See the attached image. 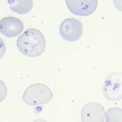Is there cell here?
<instances>
[{
    "instance_id": "cell-1",
    "label": "cell",
    "mask_w": 122,
    "mask_h": 122,
    "mask_svg": "<svg viewBox=\"0 0 122 122\" xmlns=\"http://www.w3.org/2000/svg\"><path fill=\"white\" fill-rule=\"evenodd\" d=\"M16 45L19 51L24 56L37 57L45 51L46 40L43 34L38 30L28 29L18 38Z\"/></svg>"
},
{
    "instance_id": "cell-2",
    "label": "cell",
    "mask_w": 122,
    "mask_h": 122,
    "mask_svg": "<svg viewBox=\"0 0 122 122\" xmlns=\"http://www.w3.org/2000/svg\"><path fill=\"white\" fill-rule=\"evenodd\" d=\"M53 97L50 89L44 84H34L25 90L23 96V100L29 105L38 106L47 104Z\"/></svg>"
},
{
    "instance_id": "cell-3",
    "label": "cell",
    "mask_w": 122,
    "mask_h": 122,
    "mask_svg": "<svg viewBox=\"0 0 122 122\" xmlns=\"http://www.w3.org/2000/svg\"><path fill=\"white\" fill-rule=\"evenodd\" d=\"M103 92L107 100L118 101L122 99V72L110 74L105 81Z\"/></svg>"
},
{
    "instance_id": "cell-4",
    "label": "cell",
    "mask_w": 122,
    "mask_h": 122,
    "mask_svg": "<svg viewBox=\"0 0 122 122\" xmlns=\"http://www.w3.org/2000/svg\"><path fill=\"white\" fill-rule=\"evenodd\" d=\"M62 37L66 41H75L79 40L83 33L81 23L75 18H69L63 21L59 28Z\"/></svg>"
},
{
    "instance_id": "cell-5",
    "label": "cell",
    "mask_w": 122,
    "mask_h": 122,
    "mask_svg": "<svg viewBox=\"0 0 122 122\" xmlns=\"http://www.w3.org/2000/svg\"><path fill=\"white\" fill-rule=\"evenodd\" d=\"M66 3L68 9L72 13L76 15L87 16L95 11L98 0H66Z\"/></svg>"
},
{
    "instance_id": "cell-6",
    "label": "cell",
    "mask_w": 122,
    "mask_h": 122,
    "mask_svg": "<svg viewBox=\"0 0 122 122\" xmlns=\"http://www.w3.org/2000/svg\"><path fill=\"white\" fill-rule=\"evenodd\" d=\"M23 30L22 21L16 17L7 16L0 20V32L6 37H16L21 34Z\"/></svg>"
},
{
    "instance_id": "cell-7",
    "label": "cell",
    "mask_w": 122,
    "mask_h": 122,
    "mask_svg": "<svg viewBox=\"0 0 122 122\" xmlns=\"http://www.w3.org/2000/svg\"><path fill=\"white\" fill-rule=\"evenodd\" d=\"M105 109L100 104L90 102L84 106L81 112L82 122H105Z\"/></svg>"
},
{
    "instance_id": "cell-8",
    "label": "cell",
    "mask_w": 122,
    "mask_h": 122,
    "mask_svg": "<svg viewBox=\"0 0 122 122\" xmlns=\"http://www.w3.org/2000/svg\"><path fill=\"white\" fill-rule=\"evenodd\" d=\"M10 4L11 9L18 14L27 13L30 11L33 6V1L32 0H8Z\"/></svg>"
},
{
    "instance_id": "cell-9",
    "label": "cell",
    "mask_w": 122,
    "mask_h": 122,
    "mask_svg": "<svg viewBox=\"0 0 122 122\" xmlns=\"http://www.w3.org/2000/svg\"><path fill=\"white\" fill-rule=\"evenodd\" d=\"M106 122H122V109L112 107L105 114Z\"/></svg>"
},
{
    "instance_id": "cell-10",
    "label": "cell",
    "mask_w": 122,
    "mask_h": 122,
    "mask_svg": "<svg viewBox=\"0 0 122 122\" xmlns=\"http://www.w3.org/2000/svg\"><path fill=\"white\" fill-rule=\"evenodd\" d=\"M7 94V89L5 83L0 80V102L3 101Z\"/></svg>"
},
{
    "instance_id": "cell-11",
    "label": "cell",
    "mask_w": 122,
    "mask_h": 122,
    "mask_svg": "<svg viewBox=\"0 0 122 122\" xmlns=\"http://www.w3.org/2000/svg\"><path fill=\"white\" fill-rule=\"evenodd\" d=\"M6 51L5 45L4 41L0 38V59L4 55Z\"/></svg>"
},
{
    "instance_id": "cell-12",
    "label": "cell",
    "mask_w": 122,
    "mask_h": 122,
    "mask_svg": "<svg viewBox=\"0 0 122 122\" xmlns=\"http://www.w3.org/2000/svg\"><path fill=\"white\" fill-rule=\"evenodd\" d=\"M114 2L117 8L122 11V0H114Z\"/></svg>"
},
{
    "instance_id": "cell-13",
    "label": "cell",
    "mask_w": 122,
    "mask_h": 122,
    "mask_svg": "<svg viewBox=\"0 0 122 122\" xmlns=\"http://www.w3.org/2000/svg\"><path fill=\"white\" fill-rule=\"evenodd\" d=\"M47 122L45 120H43L41 119H39L36 120H34V122Z\"/></svg>"
}]
</instances>
